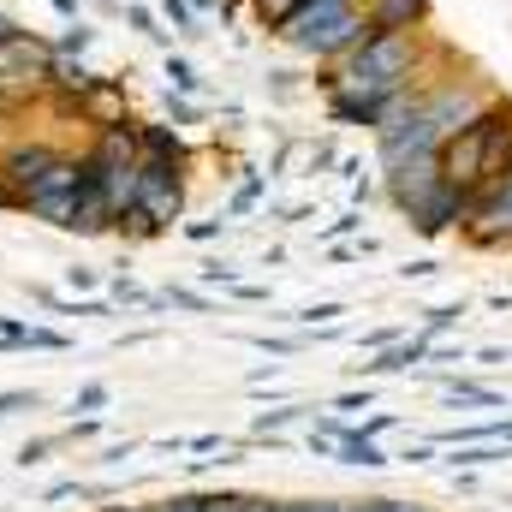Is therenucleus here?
I'll return each mask as SVG.
<instances>
[{
	"mask_svg": "<svg viewBox=\"0 0 512 512\" xmlns=\"http://www.w3.org/2000/svg\"><path fill=\"white\" fill-rule=\"evenodd\" d=\"M429 78V42L423 30H370L352 54L328 60L322 96L340 126H382L411 102V90Z\"/></svg>",
	"mask_w": 512,
	"mask_h": 512,
	"instance_id": "1",
	"label": "nucleus"
},
{
	"mask_svg": "<svg viewBox=\"0 0 512 512\" xmlns=\"http://www.w3.org/2000/svg\"><path fill=\"white\" fill-rule=\"evenodd\" d=\"M435 161H441V179L453 185V191H483L501 167L512 161V108H483L477 120H465V126L453 131L441 149H435Z\"/></svg>",
	"mask_w": 512,
	"mask_h": 512,
	"instance_id": "2",
	"label": "nucleus"
},
{
	"mask_svg": "<svg viewBox=\"0 0 512 512\" xmlns=\"http://www.w3.org/2000/svg\"><path fill=\"white\" fill-rule=\"evenodd\" d=\"M376 24L364 18V0H304L274 36L292 48V54H304V60H340V54H352L364 36H370Z\"/></svg>",
	"mask_w": 512,
	"mask_h": 512,
	"instance_id": "3",
	"label": "nucleus"
},
{
	"mask_svg": "<svg viewBox=\"0 0 512 512\" xmlns=\"http://www.w3.org/2000/svg\"><path fill=\"white\" fill-rule=\"evenodd\" d=\"M387 197L417 221V233H447V227H459L465 209H471V197L441 179V161H435V155H411V161L387 167Z\"/></svg>",
	"mask_w": 512,
	"mask_h": 512,
	"instance_id": "4",
	"label": "nucleus"
},
{
	"mask_svg": "<svg viewBox=\"0 0 512 512\" xmlns=\"http://www.w3.org/2000/svg\"><path fill=\"white\" fill-rule=\"evenodd\" d=\"M179 215H185V179H179V161L137 155V191H131V209L114 221V233H126V239H161Z\"/></svg>",
	"mask_w": 512,
	"mask_h": 512,
	"instance_id": "5",
	"label": "nucleus"
},
{
	"mask_svg": "<svg viewBox=\"0 0 512 512\" xmlns=\"http://www.w3.org/2000/svg\"><path fill=\"white\" fill-rule=\"evenodd\" d=\"M0 179L12 185V197L24 209L30 191H78V155H66L42 137H12L0 149Z\"/></svg>",
	"mask_w": 512,
	"mask_h": 512,
	"instance_id": "6",
	"label": "nucleus"
},
{
	"mask_svg": "<svg viewBox=\"0 0 512 512\" xmlns=\"http://www.w3.org/2000/svg\"><path fill=\"white\" fill-rule=\"evenodd\" d=\"M459 227H465L471 245H512V161L483 191H471V209H465Z\"/></svg>",
	"mask_w": 512,
	"mask_h": 512,
	"instance_id": "7",
	"label": "nucleus"
},
{
	"mask_svg": "<svg viewBox=\"0 0 512 512\" xmlns=\"http://www.w3.org/2000/svg\"><path fill=\"white\" fill-rule=\"evenodd\" d=\"M78 120L90 131L102 126H126L131 120V96H126V78H108V72H96V84L78 96Z\"/></svg>",
	"mask_w": 512,
	"mask_h": 512,
	"instance_id": "8",
	"label": "nucleus"
},
{
	"mask_svg": "<svg viewBox=\"0 0 512 512\" xmlns=\"http://www.w3.org/2000/svg\"><path fill=\"white\" fill-rule=\"evenodd\" d=\"M18 215L42 221V227H54V233H72V227H78V191H30Z\"/></svg>",
	"mask_w": 512,
	"mask_h": 512,
	"instance_id": "9",
	"label": "nucleus"
},
{
	"mask_svg": "<svg viewBox=\"0 0 512 512\" xmlns=\"http://www.w3.org/2000/svg\"><path fill=\"white\" fill-rule=\"evenodd\" d=\"M364 18L376 30H423L429 24V0H364Z\"/></svg>",
	"mask_w": 512,
	"mask_h": 512,
	"instance_id": "10",
	"label": "nucleus"
},
{
	"mask_svg": "<svg viewBox=\"0 0 512 512\" xmlns=\"http://www.w3.org/2000/svg\"><path fill=\"white\" fill-rule=\"evenodd\" d=\"M137 149L155 155V161H179V167H185V155H191L185 131L167 126V120H137Z\"/></svg>",
	"mask_w": 512,
	"mask_h": 512,
	"instance_id": "11",
	"label": "nucleus"
},
{
	"mask_svg": "<svg viewBox=\"0 0 512 512\" xmlns=\"http://www.w3.org/2000/svg\"><path fill=\"white\" fill-rule=\"evenodd\" d=\"M90 48H96V24H84V18H72V24H66V36L54 42V54H78V60H84Z\"/></svg>",
	"mask_w": 512,
	"mask_h": 512,
	"instance_id": "12",
	"label": "nucleus"
},
{
	"mask_svg": "<svg viewBox=\"0 0 512 512\" xmlns=\"http://www.w3.org/2000/svg\"><path fill=\"white\" fill-rule=\"evenodd\" d=\"M120 12H126V24L137 30V36H149V42H167V30H161V12H149V6H137V0H126Z\"/></svg>",
	"mask_w": 512,
	"mask_h": 512,
	"instance_id": "13",
	"label": "nucleus"
},
{
	"mask_svg": "<svg viewBox=\"0 0 512 512\" xmlns=\"http://www.w3.org/2000/svg\"><path fill=\"white\" fill-rule=\"evenodd\" d=\"M167 78H173L179 96H203V78H197V66H191L185 54H167Z\"/></svg>",
	"mask_w": 512,
	"mask_h": 512,
	"instance_id": "14",
	"label": "nucleus"
},
{
	"mask_svg": "<svg viewBox=\"0 0 512 512\" xmlns=\"http://www.w3.org/2000/svg\"><path fill=\"white\" fill-rule=\"evenodd\" d=\"M161 18L179 30V36H203V24H197V12H191V0H161Z\"/></svg>",
	"mask_w": 512,
	"mask_h": 512,
	"instance_id": "15",
	"label": "nucleus"
},
{
	"mask_svg": "<svg viewBox=\"0 0 512 512\" xmlns=\"http://www.w3.org/2000/svg\"><path fill=\"white\" fill-rule=\"evenodd\" d=\"M24 352H72V340H66V334H54V328H36V322H30Z\"/></svg>",
	"mask_w": 512,
	"mask_h": 512,
	"instance_id": "16",
	"label": "nucleus"
},
{
	"mask_svg": "<svg viewBox=\"0 0 512 512\" xmlns=\"http://www.w3.org/2000/svg\"><path fill=\"white\" fill-rule=\"evenodd\" d=\"M42 405V393L36 387H6L0 393V417H18V411H36Z\"/></svg>",
	"mask_w": 512,
	"mask_h": 512,
	"instance_id": "17",
	"label": "nucleus"
},
{
	"mask_svg": "<svg viewBox=\"0 0 512 512\" xmlns=\"http://www.w3.org/2000/svg\"><path fill=\"white\" fill-rule=\"evenodd\" d=\"M167 114H173V126H197V114H203V108H197L191 96H179V90H167Z\"/></svg>",
	"mask_w": 512,
	"mask_h": 512,
	"instance_id": "18",
	"label": "nucleus"
},
{
	"mask_svg": "<svg viewBox=\"0 0 512 512\" xmlns=\"http://www.w3.org/2000/svg\"><path fill=\"white\" fill-rule=\"evenodd\" d=\"M60 441H66V435H48V441H24V447H18V465H48V453H54Z\"/></svg>",
	"mask_w": 512,
	"mask_h": 512,
	"instance_id": "19",
	"label": "nucleus"
},
{
	"mask_svg": "<svg viewBox=\"0 0 512 512\" xmlns=\"http://www.w3.org/2000/svg\"><path fill=\"white\" fill-rule=\"evenodd\" d=\"M102 405H108V387H102V382L78 387V399H72V411H102Z\"/></svg>",
	"mask_w": 512,
	"mask_h": 512,
	"instance_id": "20",
	"label": "nucleus"
},
{
	"mask_svg": "<svg viewBox=\"0 0 512 512\" xmlns=\"http://www.w3.org/2000/svg\"><path fill=\"white\" fill-rule=\"evenodd\" d=\"M114 304H155V298H149L137 280H126V274H120V280H114Z\"/></svg>",
	"mask_w": 512,
	"mask_h": 512,
	"instance_id": "21",
	"label": "nucleus"
},
{
	"mask_svg": "<svg viewBox=\"0 0 512 512\" xmlns=\"http://www.w3.org/2000/svg\"><path fill=\"white\" fill-rule=\"evenodd\" d=\"M280 512H358L352 501H292V507H280Z\"/></svg>",
	"mask_w": 512,
	"mask_h": 512,
	"instance_id": "22",
	"label": "nucleus"
},
{
	"mask_svg": "<svg viewBox=\"0 0 512 512\" xmlns=\"http://www.w3.org/2000/svg\"><path fill=\"white\" fill-rule=\"evenodd\" d=\"M149 512H203V495H173V501H155Z\"/></svg>",
	"mask_w": 512,
	"mask_h": 512,
	"instance_id": "23",
	"label": "nucleus"
},
{
	"mask_svg": "<svg viewBox=\"0 0 512 512\" xmlns=\"http://www.w3.org/2000/svg\"><path fill=\"white\" fill-rule=\"evenodd\" d=\"M233 512H280V507L262 501V495H233Z\"/></svg>",
	"mask_w": 512,
	"mask_h": 512,
	"instance_id": "24",
	"label": "nucleus"
},
{
	"mask_svg": "<svg viewBox=\"0 0 512 512\" xmlns=\"http://www.w3.org/2000/svg\"><path fill=\"white\" fill-rule=\"evenodd\" d=\"M185 239H197V245H209V239H221V227H215V221H191V227H185Z\"/></svg>",
	"mask_w": 512,
	"mask_h": 512,
	"instance_id": "25",
	"label": "nucleus"
},
{
	"mask_svg": "<svg viewBox=\"0 0 512 512\" xmlns=\"http://www.w3.org/2000/svg\"><path fill=\"white\" fill-rule=\"evenodd\" d=\"M66 286H72V292H84V286H96V268H78V262H72V268H66Z\"/></svg>",
	"mask_w": 512,
	"mask_h": 512,
	"instance_id": "26",
	"label": "nucleus"
},
{
	"mask_svg": "<svg viewBox=\"0 0 512 512\" xmlns=\"http://www.w3.org/2000/svg\"><path fill=\"white\" fill-rule=\"evenodd\" d=\"M48 6H54V12H60L66 24H72V18H84V0H48Z\"/></svg>",
	"mask_w": 512,
	"mask_h": 512,
	"instance_id": "27",
	"label": "nucleus"
},
{
	"mask_svg": "<svg viewBox=\"0 0 512 512\" xmlns=\"http://www.w3.org/2000/svg\"><path fill=\"white\" fill-rule=\"evenodd\" d=\"M0 215H18V197H12V185L0 179Z\"/></svg>",
	"mask_w": 512,
	"mask_h": 512,
	"instance_id": "28",
	"label": "nucleus"
},
{
	"mask_svg": "<svg viewBox=\"0 0 512 512\" xmlns=\"http://www.w3.org/2000/svg\"><path fill=\"white\" fill-rule=\"evenodd\" d=\"M12 30H24V24H18V18H12V12H6V6H0V42H6V36H12Z\"/></svg>",
	"mask_w": 512,
	"mask_h": 512,
	"instance_id": "29",
	"label": "nucleus"
},
{
	"mask_svg": "<svg viewBox=\"0 0 512 512\" xmlns=\"http://www.w3.org/2000/svg\"><path fill=\"white\" fill-rule=\"evenodd\" d=\"M358 512H423V507H399V501H376V507H358Z\"/></svg>",
	"mask_w": 512,
	"mask_h": 512,
	"instance_id": "30",
	"label": "nucleus"
},
{
	"mask_svg": "<svg viewBox=\"0 0 512 512\" xmlns=\"http://www.w3.org/2000/svg\"><path fill=\"white\" fill-rule=\"evenodd\" d=\"M96 6H102V12H120V6H126V0H96Z\"/></svg>",
	"mask_w": 512,
	"mask_h": 512,
	"instance_id": "31",
	"label": "nucleus"
},
{
	"mask_svg": "<svg viewBox=\"0 0 512 512\" xmlns=\"http://www.w3.org/2000/svg\"><path fill=\"white\" fill-rule=\"evenodd\" d=\"M108 512H149V507H108Z\"/></svg>",
	"mask_w": 512,
	"mask_h": 512,
	"instance_id": "32",
	"label": "nucleus"
}]
</instances>
